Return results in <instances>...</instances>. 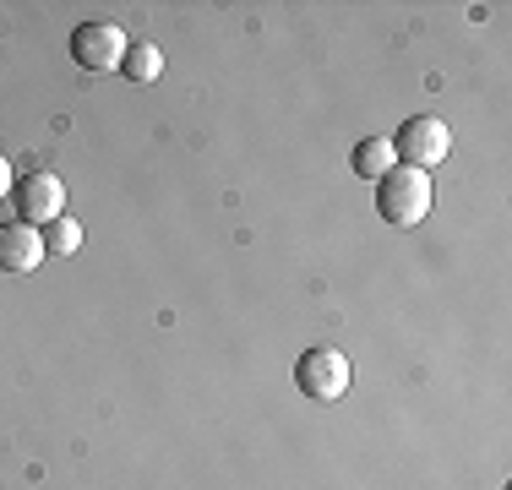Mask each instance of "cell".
I'll return each instance as SVG.
<instances>
[{
    "instance_id": "obj_1",
    "label": "cell",
    "mask_w": 512,
    "mask_h": 490,
    "mask_svg": "<svg viewBox=\"0 0 512 490\" xmlns=\"http://www.w3.org/2000/svg\"><path fill=\"white\" fill-rule=\"evenodd\" d=\"M431 202H436V186H431V175H420V169L393 164L382 180H376V213H382V224H393V229H420L425 218H431Z\"/></svg>"
},
{
    "instance_id": "obj_9",
    "label": "cell",
    "mask_w": 512,
    "mask_h": 490,
    "mask_svg": "<svg viewBox=\"0 0 512 490\" xmlns=\"http://www.w3.org/2000/svg\"><path fill=\"white\" fill-rule=\"evenodd\" d=\"M82 245V224L60 213L55 224H44V256H71Z\"/></svg>"
},
{
    "instance_id": "obj_3",
    "label": "cell",
    "mask_w": 512,
    "mask_h": 490,
    "mask_svg": "<svg viewBox=\"0 0 512 490\" xmlns=\"http://www.w3.org/2000/svg\"><path fill=\"white\" fill-rule=\"evenodd\" d=\"M295 387L306 392L311 403H338V398H349V387H355V365H349V354H338V349H306L295 360Z\"/></svg>"
},
{
    "instance_id": "obj_8",
    "label": "cell",
    "mask_w": 512,
    "mask_h": 490,
    "mask_svg": "<svg viewBox=\"0 0 512 490\" xmlns=\"http://www.w3.org/2000/svg\"><path fill=\"white\" fill-rule=\"evenodd\" d=\"M120 71H126L131 82H158V71H164V55H158V44L137 39V44H126V60H120Z\"/></svg>"
},
{
    "instance_id": "obj_5",
    "label": "cell",
    "mask_w": 512,
    "mask_h": 490,
    "mask_svg": "<svg viewBox=\"0 0 512 490\" xmlns=\"http://www.w3.org/2000/svg\"><path fill=\"white\" fill-rule=\"evenodd\" d=\"M11 202H17V224L44 229V224H55V218L66 213V186L39 169V175H28V180H17V186H11Z\"/></svg>"
},
{
    "instance_id": "obj_4",
    "label": "cell",
    "mask_w": 512,
    "mask_h": 490,
    "mask_svg": "<svg viewBox=\"0 0 512 490\" xmlns=\"http://www.w3.org/2000/svg\"><path fill=\"white\" fill-rule=\"evenodd\" d=\"M71 60H77L82 71H120V60H126V33H120L115 22H82V28L71 33Z\"/></svg>"
},
{
    "instance_id": "obj_7",
    "label": "cell",
    "mask_w": 512,
    "mask_h": 490,
    "mask_svg": "<svg viewBox=\"0 0 512 490\" xmlns=\"http://www.w3.org/2000/svg\"><path fill=\"white\" fill-rule=\"evenodd\" d=\"M393 164H398V158H393V137H365V142H355V158H349V169H355L360 180H371V186Z\"/></svg>"
},
{
    "instance_id": "obj_2",
    "label": "cell",
    "mask_w": 512,
    "mask_h": 490,
    "mask_svg": "<svg viewBox=\"0 0 512 490\" xmlns=\"http://www.w3.org/2000/svg\"><path fill=\"white\" fill-rule=\"evenodd\" d=\"M447 153H453V131H447V120H436V115H409L404 126H398V137H393V158L404 169H420V175H431Z\"/></svg>"
},
{
    "instance_id": "obj_6",
    "label": "cell",
    "mask_w": 512,
    "mask_h": 490,
    "mask_svg": "<svg viewBox=\"0 0 512 490\" xmlns=\"http://www.w3.org/2000/svg\"><path fill=\"white\" fill-rule=\"evenodd\" d=\"M44 267V229L0 224V273H39Z\"/></svg>"
},
{
    "instance_id": "obj_10",
    "label": "cell",
    "mask_w": 512,
    "mask_h": 490,
    "mask_svg": "<svg viewBox=\"0 0 512 490\" xmlns=\"http://www.w3.org/2000/svg\"><path fill=\"white\" fill-rule=\"evenodd\" d=\"M11 186H17V180H11V164L0 158V196H11Z\"/></svg>"
}]
</instances>
